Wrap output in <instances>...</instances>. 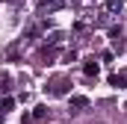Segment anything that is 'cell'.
Instances as JSON below:
<instances>
[{
	"instance_id": "277c9868",
	"label": "cell",
	"mask_w": 127,
	"mask_h": 124,
	"mask_svg": "<svg viewBox=\"0 0 127 124\" xmlns=\"http://www.w3.org/2000/svg\"><path fill=\"white\" fill-rule=\"evenodd\" d=\"M83 74L92 80V77H97V74H100V65H97L95 59H86V62H83Z\"/></svg>"
},
{
	"instance_id": "6da1fadb",
	"label": "cell",
	"mask_w": 127,
	"mask_h": 124,
	"mask_svg": "<svg viewBox=\"0 0 127 124\" xmlns=\"http://www.w3.org/2000/svg\"><path fill=\"white\" fill-rule=\"evenodd\" d=\"M47 94H50V97H65V94H71V80L56 77V80L47 86Z\"/></svg>"
},
{
	"instance_id": "ba28073f",
	"label": "cell",
	"mask_w": 127,
	"mask_h": 124,
	"mask_svg": "<svg viewBox=\"0 0 127 124\" xmlns=\"http://www.w3.org/2000/svg\"><path fill=\"white\" fill-rule=\"evenodd\" d=\"M12 106H15V97H9V94H6V97L0 100V109H3V112H9Z\"/></svg>"
},
{
	"instance_id": "5b68a950",
	"label": "cell",
	"mask_w": 127,
	"mask_h": 124,
	"mask_svg": "<svg viewBox=\"0 0 127 124\" xmlns=\"http://www.w3.org/2000/svg\"><path fill=\"white\" fill-rule=\"evenodd\" d=\"M109 86H112V89H124V86H127V74H124V71L109 74Z\"/></svg>"
},
{
	"instance_id": "9c48e42d",
	"label": "cell",
	"mask_w": 127,
	"mask_h": 124,
	"mask_svg": "<svg viewBox=\"0 0 127 124\" xmlns=\"http://www.w3.org/2000/svg\"><path fill=\"white\" fill-rule=\"evenodd\" d=\"M47 115V106H35V112H32V118H44Z\"/></svg>"
},
{
	"instance_id": "30bf717a",
	"label": "cell",
	"mask_w": 127,
	"mask_h": 124,
	"mask_svg": "<svg viewBox=\"0 0 127 124\" xmlns=\"http://www.w3.org/2000/svg\"><path fill=\"white\" fill-rule=\"evenodd\" d=\"M53 56H56V50H44V53H41V62H50Z\"/></svg>"
},
{
	"instance_id": "8992f818",
	"label": "cell",
	"mask_w": 127,
	"mask_h": 124,
	"mask_svg": "<svg viewBox=\"0 0 127 124\" xmlns=\"http://www.w3.org/2000/svg\"><path fill=\"white\" fill-rule=\"evenodd\" d=\"M71 106L86 109V106H89V97H86V94H71Z\"/></svg>"
},
{
	"instance_id": "7a4b0ae2",
	"label": "cell",
	"mask_w": 127,
	"mask_h": 124,
	"mask_svg": "<svg viewBox=\"0 0 127 124\" xmlns=\"http://www.w3.org/2000/svg\"><path fill=\"white\" fill-rule=\"evenodd\" d=\"M65 0H41L38 3V15H50V12H56V9H62Z\"/></svg>"
},
{
	"instance_id": "52a82bcc",
	"label": "cell",
	"mask_w": 127,
	"mask_h": 124,
	"mask_svg": "<svg viewBox=\"0 0 127 124\" xmlns=\"http://www.w3.org/2000/svg\"><path fill=\"white\" fill-rule=\"evenodd\" d=\"M103 9H106V12H121V9H124V0H106Z\"/></svg>"
},
{
	"instance_id": "3957f363",
	"label": "cell",
	"mask_w": 127,
	"mask_h": 124,
	"mask_svg": "<svg viewBox=\"0 0 127 124\" xmlns=\"http://www.w3.org/2000/svg\"><path fill=\"white\" fill-rule=\"evenodd\" d=\"M109 38H112V47H115V50H124V32L118 30V27L109 30Z\"/></svg>"
}]
</instances>
